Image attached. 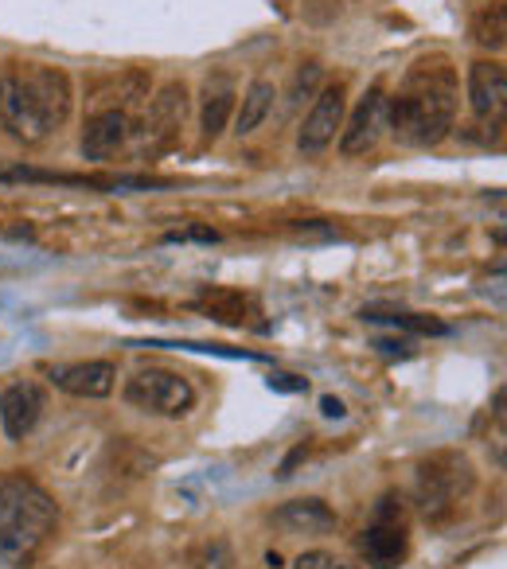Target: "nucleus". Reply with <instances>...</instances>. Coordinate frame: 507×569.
<instances>
[{
    "mask_svg": "<svg viewBox=\"0 0 507 569\" xmlns=\"http://www.w3.org/2000/svg\"><path fill=\"white\" fill-rule=\"evenodd\" d=\"M387 133V94L382 87H371L359 106L351 110L348 126H340V152L344 157H367Z\"/></svg>",
    "mask_w": 507,
    "mask_h": 569,
    "instance_id": "423d86ee",
    "label": "nucleus"
},
{
    "mask_svg": "<svg viewBox=\"0 0 507 569\" xmlns=\"http://www.w3.org/2000/svg\"><path fill=\"white\" fill-rule=\"evenodd\" d=\"M317 87H320V67H317V63H309L305 71H297L294 102H305V98H317Z\"/></svg>",
    "mask_w": 507,
    "mask_h": 569,
    "instance_id": "aec40b11",
    "label": "nucleus"
},
{
    "mask_svg": "<svg viewBox=\"0 0 507 569\" xmlns=\"http://www.w3.org/2000/svg\"><path fill=\"white\" fill-rule=\"evenodd\" d=\"M165 242H219V234L207 227H191V230H176V234H168Z\"/></svg>",
    "mask_w": 507,
    "mask_h": 569,
    "instance_id": "412c9836",
    "label": "nucleus"
},
{
    "mask_svg": "<svg viewBox=\"0 0 507 569\" xmlns=\"http://www.w3.org/2000/svg\"><path fill=\"white\" fill-rule=\"evenodd\" d=\"M56 522H59V503L32 476H4L0 480V527L20 530V535L43 542L56 530Z\"/></svg>",
    "mask_w": 507,
    "mask_h": 569,
    "instance_id": "7ed1b4c3",
    "label": "nucleus"
},
{
    "mask_svg": "<svg viewBox=\"0 0 507 569\" xmlns=\"http://www.w3.org/2000/svg\"><path fill=\"white\" fill-rule=\"evenodd\" d=\"M344 87L336 82V87H325L317 98H312V110L305 113L301 129H297V149L301 152H325L328 144L336 141V133H340L344 126V110H348V102H344Z\"/></svg>",
    "mask_w": 507,
    "mask_h": 569,
    "instance_id": "0eeeda50",
    "label": "nucleus"
},
{
    "mask_svg": "<svg viewBox=\"0 0 507 569\" xmlns=\"http://www.w3.org/2000/svg\"><path fill=\"white\" fill-rule=\"evenodd\" d=\"M51 387L71 398H110L118 387V367L110 359H87V363H59L48 371Z\"/></svg>",
    "mask_w": 507,
    "mask_h": 569,
    "instance_id": "1a4fd4ad",
    "label": "nucleus"
},
{
    "mask_svg": "<svg viewBox=\"0 0 507 569\" xmlns=\"http://www.w3.org/2000/svg\"><path fill=\"white\" fill-rule=\"evenodd\" d=\"M371 325H395L402 332H418V336H445L449 328L441 325L437 317H421V312H398V309H364L359 312Z\"/></svg>",
    "mask_w": 507,
    "mask_h": 569,
    "instance_id": "f3484780",
    "label": "nucleus"
},
{
    "mask_svg": "<svg viewBox=\"0 0 507 569\" xmlns=\"http://www.w3.org/2000/svg\"><path fill=\"white\" fill-rule=\"evenodd\" d=\"M473 40L488 51H504L507 43V12L504 4H488V9L476 12L473 20Z\"/></svg>",
    "mask_w": 507,
    "mask_h": 569,
    "instance_id": "a211bd4d",
    "label": "nucleus"
},
{
    "mask_svg": "<svg viewBox=\"0 0 507 569\" xmlns=\"http://www.w3.org/2000/svg\"><path fill=\"white\" fill-rule=\"evenodd\" d=\"M43 410H48V398L36 382H12L0 395V426L9 433V441H24L36 426H40Z\"/></svg>",
    "mask_w": 507,
    "mask_h": 569,
    "instance_id": "9b49d317",
    "label": "nucleus"
},
{
    "mask_svg": "<svg viewBox=\"0 0 507 569\" xmlns=\"http://www.w3.org/2000/svg\"><path fill=\"white\" fill-rule=\"evenodd\" d=\"M473 488V472H468V460L441 452V457L426 460L418 468V480H414V499H418L421 515L434 522L449 519L457 499Z\"/></svg>",
    "mask_w": 507,
    "mask_h": 569,
    "instance_id": "20e7f679",
    "label": "nucleus"
},
{
    "mask_svg": "<svg viewBox=\"0 0 507 569\" xmlns=\"http://www.w3.org/2000/svg\"><path fill=\"white\" fill-rule=\"evenodd\" d=\"M230 113H235V87L227 79H215L207 82V94H203V113H199V126H203V137L215 141V137L227 129Z\"/></svg>",
    "mask_w": 507,
    "mask_h": 569,
    "instance_id": "dca6fc26",
    "label": "nucleus"
},
{
    "mask_svg": "<svg viewBox=\"0 0 507 569\" xmlns=\"http://www.w3.org/2000/svg\"><path fill=\"white\" fill-rule=\"evenodd\" d=\"M328 569H359V566H348V561H328Z\"/></svg>",
    "mask_w": 507,
    "mask_h": 569,
    "instance_id": "a878e982",
    "label": "nucleus"
},
{
    "mask_svg": "<svg viewBox=\"0 0 507 569\" xmlns=\"http://www.w3.org/2000/svg\"><path fill=\"white\" fill-rule=\"evenodd\" d=\"M129 137H133L129 113L126 110H102L87 121V129H82V157L102 164V160L118 157V149H126Z\"/></svg>",
    "mask_w": 507,
    "mask_h": 569,
    "instance_id": "ddd939ff",
    "label": "nucleus"
},
{
    "mask_svg": "<svg viewBox=\"0 0 507 569\" xmlns=\"http://www.w3.org/2000/svg\"><path fill=\"white\" fill-rule=\"evenodd\" d=\"M183 113H188V90L180 82H168L157 98H152L149 113H145V126H141V152H165L168 144L176 141L183 126Z\"/></svg>",
    "mask_w": 507,
    "mask_h": 569,
    "instance_id": "6e6552de",
    "label": "nucleus"
},
{
    "mask_svg": "<svg viewBox=\"0 0 507 569\" xmlns=\"http://www.w3.org/2000/svg\"><path fill=\"white\" fill-rule=\"evenodd\" d=\"M507 102V71L496 59H476L468 67V106L476 118H499Z\"/></svg>",
    "mask_w": 507,
    "mask_h": 569,
    "instance_id": "f8f14e48",
    "label": "nucleus"
},
{
    "mask_svg": "<svg viewBox=\"0 0 507 569\" xmlns=\"http://www.w3.org/2000/svg\"><path fill=\"white\" fill-rule=\"evenodd\" d=\"M126 402L141 413H157V418H183L196 406V387L180 371L145 367L126 382Z\"/></svg>",
    "mask_w": 507,
    "mask_h": 569,
    "instance_id": "39448f33",
    "label": "nucleus"
},
{
    "mask_svg": "<svg viewBox=\"0 0 507 569\" xmlns=\"http://www.w3.org/2000/svg\"><path fill=\"white\" fill-rule=\"evenodd\" d=\"M40 546L43 542L20 535V530L0 527V566H24V561L36 558V550H40Z\"/></svg>",
    "mask_w": 507,
    "mask_h": 569,
    "instance_id": "6ab92c4d",
    "label": "nucleus"
},
{
    "mask_svg": "<svg viewBox=\"0 0 507 569\" xmlns=\"http://www.w3.org/2000/svg\"><path fill=\"white\" fill-rule=\"evenodd\" d=\"M320 413H325V418H344V402L340 398H320Z\"/></svg>",
    "mask_w": 507,
    "mask_h": 569,
    "instance_id": "393cba45",
    "label": "nucleus"
},
{
    "mask_svg": "<svg viewBox=\"0 0 507 569\" xmlns=\"http://www.w3.org/2000/svg\"><path fill=\"white\" fill-rule=\"evenodd\" d=\"M270 522L278 530H286V535H312V538L332 535L340 527V519H336V511L325 499H289V503H281L270 515Z\"/></svg>",
    "mask_w": 507,
    "mask_h": 569,
    "instance_id": "4468645a",
    "label": "nucleus"
},
{
    "mask_svg": "<svg viewBox=\"0 0 507 569\" xmlns=\"http://www.w3.org/2000/svg\"><path fill=\"white\" fill-rule=\"evenodd\" d=\"M270 390L297 395V390H309V379H297V375H270Z\"/></svg>",
    "mask_w": 507,
    "mask_h": 569,
    "instance_id": "4be33fe9",
    "label": "nucleus"
},
{
    "mask_svg": "<svg viewBox=\"0 0 507 569\" xmlns=\"http://www.w3.org/2000/svg\"><path fill=\"white\" fill-rule=\"evenodd\" d=\"M375 348H379L382 351V356H414V351H410V343H406V340H375Z\"/></svg>",
    "mask_w": 507,
    "mask_h": 569,
    "instance_id": "b1692460",
    "label": "nucleus"
},
{
    "mask_svg": "<svg viewBox=\"0 0 507 569\" xmlns=\"http://www.w3.org/2000/svg\"><path fill=\"white\" fill-rule=\"evenodd\" d=\"M356 546L367 569H398L410 553V535H406L402 519H375Z\"/></svg>",
    "mask_w": 507,
    "mask_h": 569,
    "instance_id": "9d476101",
    "label": "nucleus"
},
{
    "mask_svg": "<svg viewBox=\"0 0 507 569\" xmlns=\"http://www.w3.org/2000/svg\"><path fill=\"white\" fill-rule=\"evenodd\" d=\"M274 98H278L274 82H266V79L250 82V87H246V94H242V106H238V113H235V133L250 137L254 129L262 126V121L270 118V110H274Z\"/></svg>",
    "mask_w": 507,
    "mask_h": 569,
    "instance_id": "2eb2a0df",
    "label": "nucleus"
},
{
    "mask_svg": "<svg viewBox=\"0 0 507 569\" xmlns=\"http://www.w3.org/2000/svg\"><path fill=\"white\" fill-rule=\"evenodd\" d=\"M71 118V79L48 63H9L0 71V129L20 144H43Z\"/></svg>",
    "mask_w": 507,
    "mask_h": 569,
    "instance_id": "f257e3e1",
    "label": "nucleus"
},
{
    "mask_svg": "<svg viewBox=\"0 0 507 569\" xmlns=\"http://www.w3.org/2000/svg\"><path fill=\"white\" fill-rule=\"evenodd\" d=\"M453 121H457V79L441 59L418 63L406 74V87L387 98V129L414 149L441 144L453 133Z\"/></svg>",
    "mask_w": 507,
    "mask_h": 569,
    "instance_id": "f03ea898",
    "label": "nucleus"
},
{
    "mask_svg": "<svg viewBox=\"0 0 507 569\" xmlns=\"http://www.w3.org/2000/svg\"><path fill=\"white\" fill-rule=\"evenodd\" d=\"M328 553L325 550H309V553H301V558L294 561V569H328Z\"/></svg>",
    "mask_w": 507,
    "mask_h": 569,
    "instance_id": "5701e85b",
    "label": "nucleus"
}]
</instances>
